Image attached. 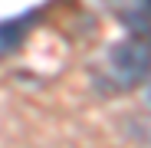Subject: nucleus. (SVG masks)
Here are the masks:
<instances>
[{"label":"nucleus","mask_w":151,"mask_h":148,"mask_svg":"<svg viewBox=\"0 0 151 148\" xmlns=\"http://www.w3.org/2000/svg\"><path fill=\"white\" fill-rule=\"evenodd\" d=\"M148 76H151V36H138V33L112 43L92 66V82L105 95L138 89L145 86Z\"/></svg>","instance_id":"nucleus-1"},{"label":"nucleus","mask_w":151,"mask_h":148,"mask_svg":"<svg viewBox=\"0 0 151 148\" xmlns=\"http://www.w3.org/2000/svg\"><path fill=\"white\" fill-rule=\"evenodd\" d=\"M36 20H40V10H27V13L0 20V63H4L7 56H13L17 49L27 43L30 30L36 27Z\"/></svg>","instance_id":"nucleus-2"},{"label":"nucleus","mask_w":151,"mask_h":148,"mask_svg":"<svg viewBox=\"0 0 151 148\" xmlns=\"http://www.w3.org/2000/svg\"><path fill=\"white\" fill-rule=\"evenodd\" d=\"M125 135L138 148H151V112L148 115H132L125 122Z\"/></svg>","instance_id":"nucleus-3"},{"label":"nucleus","mask_w":151,"mask_h":148,"mask_svg":"<svg viewBox=\"0 0 151 148\" xmlns=\"http://www.w3.org/2000/svg\"><path fill=\"white\" fill-rule=\"evenodd\" d=\"M145 102H148V109H151V76L145 79Z\"/></svg>","instance_id":"nucleus-4"}]
</instances>
